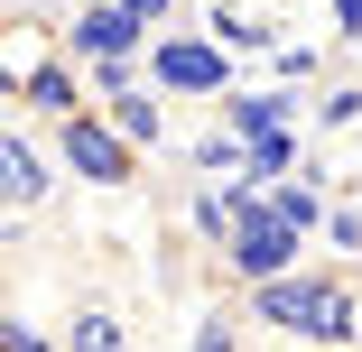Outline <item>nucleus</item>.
<instances>
[{
	"mask_svg": "<svg viewBox=\"0 0 362 352\" xmlns=\"http://www.w3.org/2000/svg\"><path fill=\"white\" fill-rule=\"evenodd\" d=\"M223 260H233L242 297H251V288H269V278H298V269H307V232L288 223L269 195H242V223H233V250H223Z\"/></svg>",
	"mask_w": 362,
	"mask_h": 352,
	"instance_id": "1",
	"label": "nucleus"
},
{
	"mask_svg": "<svg viewBox=\"0 0 362 352\" xmlns=\"http://www.w3.org/2000/svg\"><path fill=\"white\" fill-rule=\"evenodd\" d=\"M149 84L186 93V102H233V56L214 37H158L149 47Z\"/></svg>",
	"mask_w": 362,
	"mask_h": 352,
	"instance_id": "2",
	"label": "nucleus"
},
{
	"mask_svg": "<svg viewBox=\"0 0 362 352\" xmlns=\"http://www.w3.org/2000/svg\"><path fill=\"white\" fill-rule=\"evenodd\" d=\"M149 47H158V37L139 28L121 0H84V10L65 19V56H75V65H139Z\"/></svg>",
	"mask_w": 362,
	"mask_h": 352,
	"instance_id": "3",
	"label": "nucleus"
},
{
	"mask_svg": "<svg viewBox=\"0 0 362 352\" xmlns=\"http://www.w3.org/2000/svg\"><path fill=\"white\" fill-rule=\"evenodd\" d=\"M56 158H65V176H84V186H130V167H139V149H130L103 111L65 121V130H56Z\"/></svg>",
	"mask_w": 362,
	"mask_h": 352,
	"instance_id": "4",
	"label": "nucleus"
},
{
	"mask_svg": "<svg viewBox=\"0 0 362 352\" xmlns=\"http://www.w3.org/2000/svg\"><path fill=\"white\" fill-rule=\"evenodd\" d=\"M325 288H334V269H298V278H269V288H251L242 306H251V324H279V334H316V315H325Z\"/></svg>",
	"mask_w": 362,
	"mask_h": 352,
	"instance_id": "5",
	"label": "nucleus"
},
{
	"mask_svg": "<svg viewBox=\"0 0 362 352\" xmlns=\"http://www.w3.org/2000/svg\"><path fill=\"white\" fill-rule=\"evenodd\" d=\"M10 93H19V102H28V111H37L47 130H65V121H84V111H103V102H93V84H84V65L65 56V47H56V56L37 65V75H19Z\"/></svg>",
	"mask_w": 362,
	"mask_h": 352,
	"instance_id": "6",
	"label": "nucleus"
},
{
	"mask_svg": "<svg viewBox=\"0 0 362 352\" xmlns=\"http://www.w3.org/2000/svg\"><path fill=\"white\" fill-rule=\"evenodd\" d=\"M223 130L242 139V149H251V139H298V93H288V84H251V93L223 102Z\"/></svg>",
	"mask_w": 362,
	"mask_h": 352,
	"instance_id": "7",
	"label": "nucleus"
},
{
	"mask_svg": "<svg viewBox=\"0 0 362 352\" xmlns=\"http://www.w3.org/2000/svg\"><path fill=\"white\" fill-rule=\"evenodd\" d=\"M47 149L37 139H0V195H10V214H28V204H47Z\"/></svg>",
	"mask_w": 362,
	"mask_h": 352,
	"instance_id": "8",
	"label": "nucleus"
},
{
	"mask_svg": "<svg viewBox=\"0 0 362 352\" xmlns=\"http://www.w3.org/2000/svg\"><path fill=\"white\" fill-rule=\"evenodd\" d=\"M103 121L130 139V149H168V111H158L149 93H121V102H103Z\"/></svg>",
	"mask_w": 362,
	"mask_h": 352,
	"instance_id": "9",
	"label": "nucleus"
},
{
	"mask_svg": "<svg viewBox=\"0 0 362 352\" xmlns=\"http://www.w3.org/2000/svg\"><path fill=\"white\" fill-rule=\"evenodd\" d=\"M269 204H279L298 232H325V223H334V204H325V186H316V176H307V186H298V176H288V186H269Z\"/></svg>",
	"mask_w": 362,
	"mask_h": 352,
	"instance_id": "10",
	"label": "nucleus"
},
{
	"mask_svg": "<svg viewBox=\"0 0 362 352\" xmlns=\"http://www.w3.org/2000/svg\"><path fill=\"white\" fill-rule=\"evenodd\" d=\"M242 324H251V306H204L195 334H186V352H242Z\"/></svg>",
	"mask_w": 362,
	"mask_h": 352,
	"instance_id": "11",
	"label": "nucleus"
},
{
	"mask_svg": "<svg viewBox=\"0 0 362 352\" xmlns=\"http://www.w3.org/2000/svg\"><path fill=\"white\" fill-rule=\"evenodd\" d=\"M65 352H130V334H121L112 306H84L75 324H65Z\"/></svg>",
	"mask_w": 362,
	"mask_h": 352,
	"instance_id": "12",
	"label": "nucleus"
},
{
	"mask_svg": "<svg viewBox=\"0 0 362 352\" xmlns=\"http://www.w3.org/2000/svg\"><path fill=\"white\" fill-rule=\"evenodd\" d=\"M316 130H362V84H325V102H316Z\"/></svg>",
	"mask_w": 362,
	"mask_h": 352,
	"instance_id": "13",
	"label": "nucleus"
},
{
	"mask_svg": "<svg viewBox=\"0 0 362 352\" xmlns=\"http://www.w3.org/2000/svg\"><path fill=\"white\" fill-rule=\"evenodd\" d=\"M269 75H279V84H316V75H325V56H316L307 37H288V47L269 56Z\"/></svg>",
	"mask_w": 362,
	"mask_h": 352,
	"instance_id": "14",
	"label": "nucleus"
},
{
	"mask_svg": "<svg viewBox=\"0 0 362 352\" xmlns=\"http://www.w3.org/2000/svg\"><path fill=\"white\" fill-rule=\"evenodd\" d=\"M325 241H334V250H344V260H353V250H362V204H334V223H325Z\"/></svg>",
	"mask_w": 362,
	"mask_h": 352,
	"instance_id": "15",
	"label": "nucleus"
},
{
	"mask_svg": "<svg viewBox=\"0 0 362 352\" xmlns=\"http://www.w3.org/2000/svg\"><path fill=\"white\" fill-rule=\"evenodd\" d=\"M121 10H130L139 28H168V10H177V0H121Z\"/></svg>",
	"mask_w": 362,
	"mask_h": 352,
	"instance_id": "16",
	"label": "nucleus"
},
{
	"mask_svg": "<svg viewBox=\"0 0 362 352\" xmlns=\"http://www.w3.org/2000/svg\"><path fill=\"white\" fill-rule=\"evenodd\" d=\"M334 28H344V37H362V0H334Z\"/></svg>",
	"mask_w": 362,
	"mask_h": 352,
	"instance_id": "17",
	"label": "nucleus"
},
{
	"mask_svg": "<svg viewBox=\"0 0 362 352\" xmlns=\"http://www.w3.org/2000/svg\"><path fill=\"white\" fill-rule=\"evenodd\" d=\"M0 10H37V0H0Z\"/></svg>",
	"mask_w": 362,
	"mask_h": 352,
	"instance_id": "18",
	"label": "nucleus"
}]
</instances>
